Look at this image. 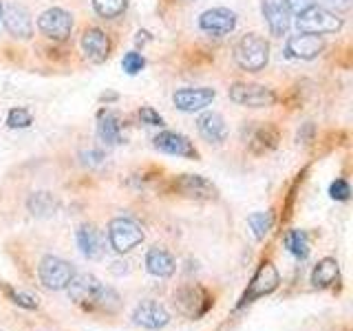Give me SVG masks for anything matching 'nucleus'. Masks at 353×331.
I'll return each mask as SVG.
<instances>
[{
	"mask_svg": "<svg viewBox=\"0 0 353 331\" xmlns=\"http://www.w3.org/2000/svg\"><path fill=\"white\" fill-rule=\"evenodd\" d=\"M285 5L290 7L292 14H301V11L316 5V0H285Z\"/></svg>",
	"mask_w": 353,
	"mask_h": 331,
	"instance_id": "nucleus-34",
	"label": "nucleus"
},
{
	"mask_svg": "<svg viewBox=\"0 0 353 331\" xmlns=\"http://www.w3.org/2000/svg\"><path fill=\"white\" fill-rule=\"evenodd\" d=\"M82 51L91 62L102 64L108 58V53H110V40H108V36L102 29L88 27L82 33Z\"/></svg>",
	"mask_w": 353,
	"mask_h": 331,
	"instance_id": "nucleus-18",
	"label": "nucleus"
},
{
	"mask_svg": "<svg viewBox=\"0 0 353 331\" xmlns=\"http://www.w3.org/2000/svg\"><path fill=\"white\" fill-rule=\"evenodd\" d=\"M327 42L323 36H314V33H298V36H292L285 44V53L287 58L294 60H314L320 53L325 51Z\"/></svg>",
	"mask_w": 353,
	"mask_h": 331,
	"instance_id": "nucleus-10",
	"label": "nucleus"
},
{
	"mask_svg": "<svg viewBox=\"0 0 353 331\" xmlns=\"http://www.w3.org/2000/svg\"><path fill=\"white\" fill-rule=\"evenodd\" d=\"M318 5L338 14V11H347L351 7V0H318Z\"/></svg>",
	"mask_w": 353,
	"mask_h": 331,
	"instance_id": "nucleus-33",
	"label": "nucleus"
},
{
	"mask_svg": "<svg viewBox=\"0 0 353 331\" xmlns=\"http://www.w3.org/2000/svg\"><path fill=\"white\" fill-rule=\"evenodd\" d=\"M263 20L268 22L270 33L276 38H283L292 25V11L285 5V0H263L261 3Z\"/></svg>",
	"mask_w": 353,
	"mask_h": 331,
	"instance_id": "nucleus-12",
	"label": "nucleus"
},
{
	"mask_svg": "<svg viewBox=\"0 0 353 331\" xmlns=\"http://www.w3.org/2000/svg\"><path fill=\"white\" fill-rule=\"evenodd\" d=\"M73 276L75 272L71 268V263H66L64 259L58 257H44L38 265V279L44 290L62 292L71 285Z\"/></svg>",
	"mask_w": 353,
	"mask_h": 331,
	"instance_id": "nucleus-5",
	"label": "nucleus"
},
{
	"mask_svg": "<svg viewBox=\"0 0 353 331\" xmlns=\"http://www.w3.org/2000/svg\"><path fill=\"white\" fill-rule=\"evenodd\" d=\"M152 146L157 150H161V152H165V154H174V157L199 159V150L194 148V143L185 135H181V132L163 130L152 139Z\"/></svg>",
	"mask_w": 353,
	"mask_h": 331,
	"instance_id": "nucleus-11",
	"label": "nucleus"
},
{
	"mask_svg": "<svg viewBox=\"0 0 353 331\" xmlns=\"http://www.w3.org/2000/svg\"><path fill=\"white\" fill-rule=\"evenodd\" d=\"M285 245L296 259H307L309 254V237L303 230H292L290 234L285 237Z\"/></svg>",
	"mask_w": 353,
	"mask_h": 331,
	"instance_id": "nucleus-24",
	"label": "nucleus"
},
{
	"mask_svg": "<svg viewBox=\"0 0 353 331\" xmlns=\"http://www.w3.org/2000/svg\"><path fill=\"white\" fill-rule=\"evenodd\" d=\"M69 290V296L75 305H80L86 312H106L113 314L119 307V296L115 290L102 285L95 276L91 274H80L73 276L71 285L66 287Z\"/></svg>",
	"mask_w": 353,
	"mask_h": 331,
	"instance_id": "nucleus-1",
	"label": "nucleus"
},
{
	"mask_svg": "<svg viewBox=\"0 0 353 331\" xmlns=\"http://www.w3.org/2000/svg\"><path fill=\"white\" fill-rule=\"evenodd\" d=\"M234 60L243 71L259 73L270 62V44L259 33L243 36L234 47Z\"/></svg>",
	"mask_w": 353,
	"mask_h": 331,
	"instance_id": "nucleus-2",
	"label": "nucleus"
},
{
	"mask_svg": "<svg viewBox=\"0 0 353 331\" xmlns=\"http://www.w3.org/2000/svg\"><path fill=\"white\" fill-rule=\"evenodd\" d=\"M137 115H139V119L143 121V124H148V126H163V117L150 106H141Z\"/></svg>",
	"mask_w": 353,
	"mask_h": 331,
	"instance_id": "nucleus-32",
	"label": "nucleus"
},
{
	"mask_svg": "<svg viewBox=\"0 0 353 331\" xmlns=\"http://www.w3.org/2000/svg\"><path fill=\"white\" fill-rule=\"evenodd\" d=\"M176 192H181L188 199H196V201H214L219 197L214 183H210L201 174H183L174 181Z\"/></svg>",
	"mask_w": 353,
	"mask_h": 331,
	"instance_id": "nucleus-14",
	"label": "nucleus"
},
{
	"mask_svg": "<svg viewBox=\"0 0 353 331\" xmlns=\"http://www.w3.org/2000/svg\"><path fill=\"white\" fill-rule=\"evenodd\" d=\"M5 292H7V296L11 298V303H14V305H20L25 309H36L38 307V301L33 296H29V294L16 292V290H11V287H5Z\"/></svg>",
	"mask_w": 353,
	"mask_h": 331,
	"instance_id": "nucleus-30",
	"label": "nucleus"
},
{
	"mask_svg": "<svg viewBox=\"0 0 353 331\" xmlns=\"http://www.w3.org/2000/svg\"><path fill=\"white\" fill-rule=\"evenodd\" d=\"M132 323L143 329H163L170 323V314L165 312L163 305L146 301L135 307V312H132Z\"/></svg>",
	"mask_w": 353,
	"mask_h": 331,
	"instance_id": "nucleus-17",
	"label": "nucleus"
},
{
	"mask_svg": "<svg viewBox=\"0 0 353 331\" xmlns=\"http://www.w3.org/2000/svg\"><path fill=\"white\" fill-rule=\"evenodd\" d=\"M199 27H201L210 36H225V33L234 31L236 27V14L228 7H214L208 9L199 18Z\"/></svg>",
	"mask_w": 353,
	"mask_h": 331,
	"instance_id": "nucleus-13",
	"label": "nucleus"
},
{
	"mask_svg": "<svg viewBox=\"0 0 353 331\" xmlns=\"http://www.w3.org/2000/svg\"><path fill=\"white\" fill-rule=\"evenodd\" d=\"M230 99L239 106L248 108H265L274 106L276 95L272 88L263 84H252V82H234L230 86Z\"/></svg>",
	"mask_w": 353,
	"mask_h": 331,
	"instance_id": "nucleus-6",
	"label": "nucleus"
},
{
	"mask_svg": "<svg viewBox=\"0 0 353 331\" xmlns=\"http://www.w3.org/2000/svg\"><path fill=\"white\" fill-rule=\"evenodd\" d=\"M272 223H274L272 212H254L248 217V225L252 228L256 239H265V234L272 230Z\"/></svg>",
	"mask_w": 353,
	"mask_h": 331,
	"instance_id": "nucleus-26",
	"label": "nucleus"
},
{
	"mask_svg": "<svg viewBox=\"0 0 353 331\" xmlns=\"http://www.w3.org/2000/svg\"><path fill=\"white\" fill-rule=\"evenodd\" d=\"M27 205H29L31 212L38 214V217H47V214L55 212V199L49 192H36V194H31Z\"/></svg>",
	"mask_w": 353,
	"mask_h": 331,
	"instance_id": "nucleus-25",
	"label": "nucleus"
},
{
	"mask_svg": "<svg viewBox=\"0 0 353 331\" xmlns=\"http://www.w3.org/2000/svg\"><path fill=\"white\" fill-rule=\"evenodd\" d=\"M340 279V268H338V261L336 259H323L318 261V265L312 272V283L314 287H331L336 281Z\"/></svg>",
	"mask_w": 353,
	"mask_h": 331,
	"instance_id": "nucleus-23",
	"label": "nucleus"
},
{
	"mask_svg": "<svg viewBox=\"0 0 353 331\" xmlns=\"http://www.w3.org/2000/svg\"><path fill=\"white\" fill-rule=\"evenodd\" d=\"M97 137L106 146H117L121 141V126L113 110H102L97 119Z\"/></svg>",
	"mask_w": 353,
	"mask_h": 331,
	"instance_id": "nucleus-22",
	"label": "nucleus"
},
{
	"mask_svg": "<svg viewBox=\"0 0 353 331\" xmlns=\"http://www.w3.org/2000/svg\"><path fill=\"white\" fill-rule=\"evenodd\" d=\"M3 18H5V29L14 38L29 40L33 36L31 14L22 5H9L7 9H3Z\"/></svg>",
	"mask_w": 353,
	"mask_h": 331,
	"instance_id": "nucleus-16",
	"label": "nucleus"
},
{
	"mask_svg": "<svg viewBox=\"0 0 353 331\" xmlns=\"http://www.w3.org/2000/svg\"><path fill=\"white\" fill-rule=\"evenodd\" d=\"M279 283H281V276H279V272H276L274 265L272 263H263L259 268V272L254 274L252 283L248 285V290H245V294H243L239 307L254 303V301H259V298L272 294L276 287H279Z\"/></svg>",
	"mask_w": 353,
	"mask_h": 331,
	"instance_id": "nucleus-8",
	"label": "nucleus"
},
{
	"mask_svg": "<svg viewBox=\"0 0 353 331\" xmlns=\"http://www.w3.org/2000/svg\"><path fill=\"white\" fill-rule=\"evenodd\" d=\"M75 239H77V248H80L82 257L91 259V261L102 257V252H104L102 250V239H99V232L95 230V225H88V223L80 225Z\"/></svg>",
	"mask_w": 353,
	"mask_h": 331,
	"instance_id": "nucleus-21",
	"label": "nucleus"
},
{
	"mask_svg": "<svg viewBox=\"0 0 353 331\" xmlns=\"http://www.w3.org/2000/svg\"><path fill=\"white\" fill-rule=\"evenodd\" d=\"M196 130L205 141L210 143H221L228 137V124L221 113H214V110H208L201 117L196 119Z\"/></svg>",
	"mask_w": 353,
	"mask_h": 331,
	"instance_id": "nucleus-19",
	"label": "nucleus"
},
{
	"mask_svg": "<svg viewBox=\"0 0 353 331\" xmlns=\"http://www.w3.org/2000/svg\"><path fill=\"white\" fill-rule=\"evenodd\" d=\"M108 241L115 252L126 254L130 250H135L143 241V230L137 221H132L128 217H117L108 223Z\"/></svg>",
	"mask_w": 353,
	"mask_h": 331,
	"instance_id": "nucleus-4",
	"label": "nucleus"
},
{
	"mask_svg": "<svg viewBox=\"0 0 353 331\" xmlns=\"http://www.w3.org/2000/svg\"><path fill=\"white\" fill-rule=\"evenodd\" d=\"M345 20L338 14L329 11L320 5H312L309 9L296 14V27L303 33H314V36H325V33H336L342 29Z\"/></svg>",
	"mask_w": 353,
	"mask_h": 331,
	"instance_id": "nucleus-3",
	"label": "nucleus"
},
{
	"mask_svg": "<svg viewBox=\"0 0 353 331\" xmlns=\"http://www.w3.org/2000/svg\"><path fill=\"white\" fill-rule=\"evenodd\" d=\"M216 97L214 88H179L174 95H172V102L174 106L183 110V113H196V110H203L205 106L212 104V99Z\"/></svg>",
	"mask_w": 353,
	"mask_h": 331,
	"instance_id": "nucleus-15",
	"label": "nucleus"
},
{
	"mask_svg": "<svg viewBox=\"0 0 353 331\" xmlns=\"http://www.w3.org/2000/svg\"><path fill=\"white\" fill-rule=\"evenodd\" d=\"M7 126L9 128H27L31 126V113L27 108H11L7 115Z\"/></svg>",
	"mask_w": 353,
	"mask_h": 331,
	"instance_id": "nucleus-28",
	"label": "nucleus"
},
{
	"mask_svg": "<svg viewBox=\"0 0 353 331\" xmlns=\"http://www.w3.org/2000/svg\"><path fill=\"white\" fill-rule=\"evenodd\" d=\"M143 66H146V60H143V55L137 53V51H130L124 55V60H121V69H124L128 75H137Z\"/></svg>",
	"mask_w": 353,
	"mask_h": 331,
	"instance_id": "nucleus-29",
	"label": "nucleus"
},
{
	"mask_svg": "<svg viewBox=\"0 0 353 331\" xmlns=\"http://www.w3.org/2000/svg\"><path fill=\"white\" fill-rule=\"evenodd\" d=\"M329 194H331V199H336V201H347V199L351 197V185H349V181L336 179L334 183L329 185Z\"/></svg>",
	"mask_w": 353,
	"mask_h": 331,
	"instance_id": "nucleus-31",
	"label": "nucleus"
},
{
	"mask_svg": "<svg viewBox=\"0 0 353 331\" xmlns=\"http://www.w3.org/2000/svg\"><path fill=\"white\" fill-rule=\"evenodd\" d=\"M174 305L176 309L188 316V318H201L210 307H212V298L208 296V292L203 287H181L179 292L174 294Z\"/></svg>",
	"mask_w": 353,
	"mask_h": 331,
	"instance_id": "nucleus-7",
	"label": "nucleus"
},
{
	"mask_svg": "<svg viewBox=\"0 0 353 331\" xmlns=\"http://www.w3.org/2000/svg\"><path fill=\"white\" fill-rule=\"evenodd\" d=\"M38 29L44 33L47 38L51 40H66L71 36V29H73V16L69 11H64L60 7H53V9H47L44 14L38 18Z\"/></svg>",
	"mask_w": 353,
	"mask_h": 331,
	"instance_id": "nucleus-9",
	"label": "nucleus"
},
{
	"mask_svg": "<svg viewBox=\"0 0 353 331\" xmlns=\"http://www.w3.org/2000/svg\"><path fill=\"white\" fill-rule=\"evenodd\" d=\"M93 9L102 18H117L124 14L126 0H93Z\"/></svg>",
	"mask_w": 353,
	"mask_h": 331,
	"instance_id": "nucleus-27",
	"label": "nucleus"
},
{
	"mask_svg": "<svg viewBox=\"0 0 353 331\" xmlns=\"http://www.w3.org/2000/svg\"><path fill=\"white\" fill-rule=\"evenodd\" d=\"M0 16H3V5H0Z\"/></svg>",
	"mask_w": 353,
	"mask_h": 331,
	"instance_id": "nucleus-35",
	"label": "nucleus"
},
{
	"mask_svg": "<svg viewBox=\"0 0 353 331\" xmlns=\"http://www.w3.org/2000/svg\"><path fill=\"white\" fill-rule=\"evenodd\" d=\"M146 270L152 274V276H157V279H168V276L174 274L176 270V263L174 259L170 257V252L168 250H163L159 245H154L148 250L146 254Z\"/></svg>",
	"mask_w": 353,
	"mask_h": 331,
	"instance_id": "nucleus-20",
	"label": "nucleus"
}]
</instances>
